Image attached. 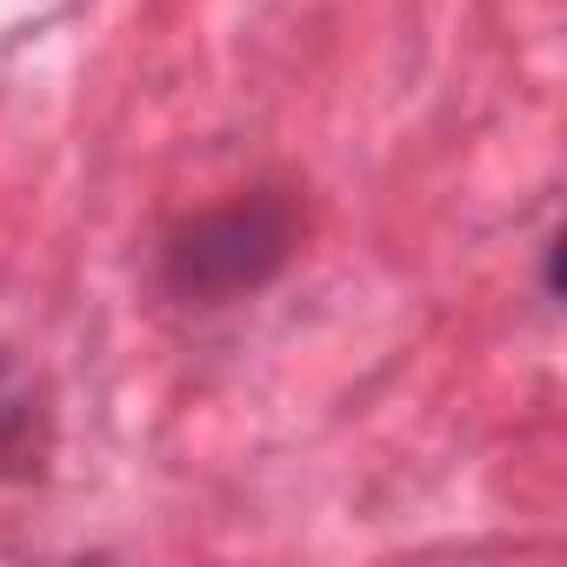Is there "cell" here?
Masks as SVG:
<instances>
[{
    "mask_svg": "<svg viewBox=\"0 0 567 567\" xmlns=\"http://www.w3.org/2000/svg\"><path fill=\"white\" fill-rule=\"evenodd\" d=\"M288 254H295V207L280 194H247V200H227V207L187 220L167 240L161 274L181 301L220 308V301L267 288L288 267Z\"/></svg>",
    "mask_w": 567,
    "mask_h": 567,
    "instance_id": "cell-1",
    "label": "cell"
},
{
    "mask_svg": "<svg viewBox=\"0 0 567 567\" xmlns=\"http://www.w3.org/2000/svg\"><path fill=\"white\" fill-rule=\"evenodd\" d=\"M21 421H28V394L14 388V374H8V368H0V447L21 434Z\"/></svg>",
    "mask_w": 567,
    "mask_h": 567,
    "instance_id": "cell-2",
    "label": "cell"
}]
</instances>
